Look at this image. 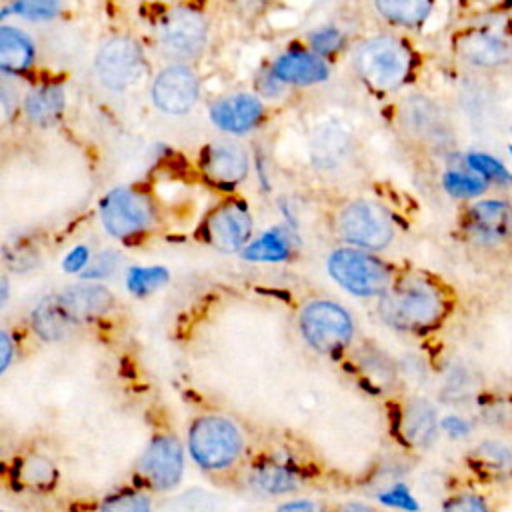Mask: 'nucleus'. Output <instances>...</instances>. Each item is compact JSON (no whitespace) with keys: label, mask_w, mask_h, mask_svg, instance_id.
Segmentation results:
<instances>
[{"label":"nucleus","mask_w":512,"mask_h":512,"mask_svg":"<svg viewBox=\"0 0 512 512\" xmlns=\"http://www.w3.org/2000/svg\"><path fill=\"white\" fill-rule=\"evenodd\" d=\"M444 310L438 290L422 280H406L384 294L380 312L384 320L402 330L432 326Z\"/></svg>","instance_id":"nucleus-1"},{"label":"nucleus","mask_w":512,"mask_h":512,"mask_svg":"<svg viewBox=\"0 0 512 512\" xmlns=\"http://www.w3.org/2000/svg\"><path fill=\"white\" fill-rule=\"evenodd\" d=\"M354 64L364 82L378 90H392L402 84L410 68L408 48L390 36H376L358 44Z\"/></svg>","instance_id":"nucleus-2"},{"label":"nucleus","mask_w":512,"mask_h":512,"mask_svg":"<svg viewBox=\"0 0 512 512\" xmlns=\"http://www.w3.org/2000/svg\"><path fill=\"white\" fill-rule=\"evenodd\" d=\"M192 458L206 470L228 468L242 452V436L238 428L220 416H206L190 428Z\"/></svg>","instance_id":"nucleus-3"},{"label":"nucleus","mask_w":512,"mask_h":512,"mask_svg":"<svg viewBox=\"0 0 512 512\" xmlns=\"http://www.w3.org/2000/svg\"><path fill=\"white\" fill-rule=\"evenodd\" d=\"M328 270L342 288L356 296H380L390 290L388 268L378 258L360 250L340 248L332 252Z\"/></svg>","instance_id":"nucleus-4"},{"label":"nucleus","mask_w":512,"mask_h":512,"mask_svg":"<svg viewBox=\"0 0 512 512\" xmlns=\"http://www.w3.org/2000/svg\"><path fill=\"white\" fill-rule=\"evenodd\" d=\"M302 334L318 352H338L352 336V320L344 308L328 300L310 302L300 318Z\"/></svg>","instance_id":"nucleus-5"},{"label":"nucleus","mask_w":512,"mask_h":512,"mask_svg":"<svg viewBox=\"0 0 512 512\" xmlns=\"http://www.w3.org/2000/svg\"><path fill=\"white\" fill-rule=\"evenodd\" d=\"M342 236L362 248L380 250L392 240V220L386 210L368 200L350 202L340 214Z\"/></svg>","instance_id":"nucleus-6"},{"label":"nucleus","mask_w":512,"mask_h":512,"mask_svg":"<svg viewBox=\"0 0 512 512\" xmlns=\"http://www.w3.org/2000/svg\"><path fill=\"white\" fill-rule=\"evenodd\" d=\"M152 206L144 194L128 188H118L102 202V222L108 234L126 238L150 224Z\"/></svg>","instance_id":"nucleus-7"},{"label":"nucleus","mask_w":512,"mask_h":512,"mask_svg":"<svg viewBox=\"0 0 512 512\" xmlns=\"http://www.w3.org/2000/svg\"><path fill=\"white\" fill-rule=\"evenodd\" d=\"M142 62L140 46L126 36H118L100 48L96 56V72L104 86L120 90L138 78Z\"/></svg>","instance_id":"nucleus-8"},{"label":"nucleus","mask_w":512,"mask_h":512,"mask_svg":"<svg viewBox=\"0 0 512 512\" xmlns=\"http://www.w3.org/2000/svg\"><path fill=\"white\" fill-rule=\"evenodd\" d=\"M158 38L170 56L192 58L206 42V22L190 8H176L164 16Z\"/></svg>","instance_id":"nucleus-9"},{"label":"nucleus","mask_w":512,"mask_h":512,"mask_svg":"<svg viewBox=\"0 0 512 512\" xmlns=\"http://www.w3.org/2000/svg\"><path fill=\"white\" fill-rule=\"evenodd\" d=\"M184 468L180 442L172 436L156 438L140 458L138 472L156 490H168L178 484Z\"/></svg>","instance_id":"nucleus-10"},{"label":"nucleus","mask_w":512,"mask_h":512,"mask_svg":"<svg viewBox=\"0 0 512 512\" xmlns=\"http://www.w3.org/2000/svg\"><path fill=\"white\" fill-rule=\"evenodd\" d=\"M156 106L168 114H186L198 100L196 74L186 66L162 70L152 86Z\"/></svg>","instance_id":"nucleus-11"},{"label":"nucleus","mask_w":512,"mask_h":512,"mask_svg":"<svg viewBox=\"0 0 512 512\" xmlns=\"http://www.w3.org/2000/svg\"><path fill=\"white\" fill-rule=\"evenodd\" d=\"M252 232V218L248 210L238 204H226L218 208L206 222V238L220 250H240Z\"/></svg>","instance_id":"nucleus-12"},{"label":"nucleus","mask_w":512,"mask_h":512,"mask_svg":"<svg viewBox=\"0 0 512 512\" xmlns=\"http://www.w3.org/2000/svg\"><path fill=\"white\" fill-rule=\"evenodd\" d=\"M210 114L214 124H218L222 130L246 132L258 122L262 104L250 94H234L216 102Z\"/></svg>","instance_id":"nucleus-13"},{"label":"nucleus","mask_w":512,"mask_h":512,"mask_svg":"<svg viewBox=\"0 0 512 512\" xmlns=\"http://www.w3.org/2000/svg\"><path fill=\"white\" fill-rule=\"evenodd\" d=\"M470 230L486 242L502 240L512 230V208L502 200H484L470 210Z\"/></svg>","instance_id":"nucleus-14"},{"label":"nucleus","mask_w":512,"mask_h":512,"mask_svg":"<svg viewBox=\"0 0 512 512\" xmlns=\"http://www.w3.org/2000/svg\"><path fill=\"white\" fill-rule=\"evenodd\" d=\"M58 302L68 320H92L112 306V294L104 286H74L58 296Z\"/></svg>","instance_id":"nucleus-15"},{"label":"nucleus","mask_w":512,"mask_h":512,"mask_svg":"<svg viewBox=\"0 0 512 512\" xmlns=\"http://www.w3.org/2000/svg\"><path fill=\"white\" fill-rule=\"evenodd\" d=\"M202 166L208 178L222 184H234L246 176L248 158L246 152L234 144H214L204 152Z\"/></svg>","instance_id":"nucleus-16"},{"label":"nucleus","mask_w":512,"mask_h":512,"mask_svg":"<svg viewBox=\"0 0 512 512\" xmlns=\"http://www.w3.org/2000/svg\"><path fill=\"white\" fill-rule=\"evenodd\" d=\"M274 76L292 84H314L328 76V66L322 58L308 52H288L280 56L272 68Z\"/></svg>","instance_id":"nucleus-17"},{"label":"nucleus","mask_w":512,"mask_h":512,"mask_svg":"<svg viewBox=\"0 0 512 512\" xmlns=\"http://www.w3.org/2000/svg\"><path fill=\"white\" fill-rule=\"evenodd\" d=\"M460 52L464 54V58H468L478 66H498L510 58L512 48L500 36H494L488 32H476V34H468L460 42Z\"/></svg>","instance_id":"nucleus-18"},{"label":"nucleus","mask_w":512,"mask_h":512,"mask_svg":"<svg viewBox=\"0 0 512 512\" xmlns=\"http://www.w3.org/2000/svg\"><path fill=\"white\" fill-rule=\"evenodd\" d=\"M404 438L418 448H426L436 436V412L426 400L408 404L402 420Z\"/></svg>","instance_id":"nucleus-19"},{"label":"nucleus","mask_w":512,"mask_h":512,"mask_svg":"<svg viewBox=\"0 0 512 512\" xmlns=\"http://www.w3.org/2000/svg\"><path fill=\"white\" fill-rule=\"evenodd\" d=\"M34 58V46L28 36L16 28H0V66L6 72H20L30 66Z\"/></svg>","instance_id":"nucleus-20"},{"label":"nucleus","mask_w":512,"mask_h":512,"mask_svg":"<svg viewBox=\"0 0 512 512\" xmlns=\"http://www.w3.org/2000/svg\"><path fill=\"white\" fill-rule=\"evenodd\" d=\"M32 322H34V328L36 332L44 338V340H56V338H62L68 328H70V320L68 316L64 314L60 302H58V296H50L46 300H42L34 314H32Z\"/></svg>","instance_id":"nucleus-21"},{"label":"nucleus","mask_w":512,"mask_h":512,"mask_svg":"<svg viewBox=\"0 0 512 512\" xmlns=\"http://www.w3.org/2000/svg\"><path fill=\"white\" fill-rule=\"evenodd\" d=\"M64 108V94L58 86H40L26 98V112L38 124H48L60 116Z\"/></svg>","instance_id":"nucleus-22"},{"label":"nucleus","mask_w":512,"mask_h":512,"mask_svg":"<svg viewBox=\"0 0 512 512\" xmlns=\"http://www.w3.org/2000/svg\"><path fill=\"white\" fill-rule=\"evenodd\" d=\"M290 254V238L282 228H274L260 236L256 242L244 248L242 256L246 260L258 262H278Z\"/></svg>","instance_id":"nucleus-23"},{"label":"nucleus","mask_w":512,"mask_h":512,"mask_svg":"<svg viewBox=\"0 0 512 512\" xmlns=\"http://www.w3.org/2000/svg\"><path fill=\"white\" fill-rule=\"evenodd\" d=\"M378 12L398 24H418L422 22L428 12L432 10L430 2H422V0H384V2H376Z\"/></svg>","instance_id":"nucleus-24"},{"label":"nucleus","mask_w":512,"mask_h":512,"mask_svg":"<svg viewBox=\"0 0 512 512\" xmlns=\"http://www.w3.org/2000/svg\"><path fill=\"white\" fill-rule=\"evenodd\" d=\"M252 486L264 494H284L296 488V476L278 464H264L254 470Z\"/></svg>","instance_id":"nucleus-25"},{"label":"nucleus","mask_w":512,"mask_h":512,"mask_svg":"<svg viewBox=\"0 0 512 512\" xmlns=\"http://www.w3.org/2000/svg\"><path fill=\"white\" fill-rule=\"evenodd\" d=\"M478 464L490 478L512 476V450L500 442H486L476 452Z\"/></svg>","instance_id":"nucleus-26"},{"label":"nucleus","mask_w":512,"mask_h":512,"mask_svg":"<svg viewBox=\"0 0 512 512\" xmlns=\"http://www.w3.org/2000/svg\"><path fill=\"white\" fill-rule=\"evenodd\" d=\"M18 476L20 480L28 486V488H36V490H44L50 488L56 480V468L54 464L44 458V456H28L20 468H18Z\"/></svg>","instance_id":"nucleus-27"},{"label":"nucleus","mask_w":512,"mask_h":512,"mask_svg":"<svg viewBox=\"0 0 512 512\" xmlns=\"http://www.w3.org/2000/svg\"><path fill=\"white\" fill-rule=\"evenodd\" d=\"M168 280V270L160 266H150V268H132L126 278V286L130 292L142 296L148 294Z\"/></svg>","instance_id":"nucleus-28"},{"label":"nucleus","mask_w":512,"mask_h":512,"mask_svg":"<svg viewBox=\"0 0 512 512\" xmlns=\"http://www.w3.org/2000/svg\"><path fill=\"white\" fill-rule=\"evenodd\" d=\"M442 512H494L490 500L478 492H456L442 504Z\"/></svg>","instance_id":"nucleus-29"},{"label":"nucleus","mask_w":512,"mask_h":512,"mask_svg":"<svg viewBox=\"0 0 512 512\" xmlns=\"http://www.w3.org/2000/svg\"><path fill=\"white\" fill-rule=\"evenodd\" d=\"M444 188L458 198H470L484 192L486 182L478 176L462 174V172H446L444 174Z\"/></svg>","instance_id":"nucleus-30"},{"label":"nucleus","mask_w":512,"mask_h":512,"mask_svg":"<svg viewBox=\"0 0 512 512\" xmlns=\"http://www.w3.org/2000/svg\"><path fill=\"white\" fill-rule=\"evenodd\" d=\"M468 166L484 176L486 180H496V182H512V174L506 170V166L496 160L494 156L488 154H470L468 156Z\"/></svg>","instance_id":"nucleus-31"},{"label":"nucleus","mask_w":512,"mask_h":512,"mask_svg":"<svg viewBox=\"0 0 512 512\" xmlns=\"http://www.w3.org/2000/svg\"><path fill=\"white\" fill-rule=\"evenodd\" d=\"M150 510H152L150 498L138 492L112 496L100 508V512H150Z\"/></svg>","instance_id":"nucleus-32"},{"label":"nucleus","mask_w":512,"mask_h":512,"mask_svg":"<svg viewBox=\"0 0 512 512\" xmlns=\"http://www.w3.org/2000/svg\"><path fill=\"white\" fill-rule=\"evenodd\" d=\"M12 10L28 20H46V18H52L60 10V4L50 2V0H24V2L14 4Z\"/></svg>","instance_id":"nucleus-33"},{"label":"nucleus","mask_w":512,"mask_h":512,"mask_svg":"<svg viewBox=\"0 0 512 512\" xmlns=\"http://www.w3.org/2000/svg\"><path fill=\"white\" fill-rule=\"evenodd\" d=\"M342 38H340V32L334 30V28H324V30H318L314 36H312V46L316 52H332L340 46Z\"/></svg>","instance_id":"nucleus-34"},{"label":"nucleus","mask_w":512,"mask_h":512,"mask_svg":"<svg viewBox=\"0 0 512 512\" xmlns=\"http://www.w3.org/2000/svg\"><path fill=\"white\" fill-rule=\"evenodd\" d=\"M88 248L86 246H76L74 250H70L62 262V268L66 272H80L86 268L88 264Z\"/></svg>","instance_id":"nucleus-35"},{"label":"nucleus","mask_w":512,"mask_h":512,"mask_svg":"<svg viewBox=\"0 0 512 512\" xmlns=\"http://www.w3.org/2000/svg\"><path fill=\"white\" fill-rule=\"evenodd\" d=\"M118 264V256L116 254H102L98 256L96 264L90 266L86 272H84V278H96V276H106L110 274Z\"/></svg>","instance_id":"nucleus-36"},{"label":"nucleus","mask_w":512,"mask_h":512,"mask_svg":"<svg viewBox=\"0 0 512 512\" xmlns=\"http://www.w3.org/2000/svg\"><path fill=\"white\" fill-rule=\"evenodd\" d=\"M276 512H322V508L310 500H296V502L282 504Z\"/></svg>","instance_id":"nucleus-37"},{"label":"nucleus","mask_w":512,"mask_h":512,"mask_svg":"<svg viewBox=\"0 0 512 512\" xmlns=\"http://www.w3.org/2000/svg\"><path fill=\"white\" fill-rule=\"evenodd\" d=\"M0 346H2V360H0V370L4 372L6 368H8V364H10V356H12V344H10V340H8V334L6 332H2L0 334Z\"/></svg>","instance_id":"nucleus-38"},{"label":"nucleus","mask_w":512,"mask_h":512,"mask_svg":"<svg viewBox=\"0 0 512 512\" xmlns=\"http://www.w3.org/2000/svg\"><path fill=\"white\" fill-rule=\"evenodd\" d=\"M336 512H378V510L368 504H362V502H346Z\"/></svg>","instance_id":"nucleus-39"},{"label":"nucleus","mask_w":512,"mask_h":512,"mask_svg":"<svg viewBox=\"0 0 512 512\" xmlns=\"http://www.w3.org/2000/svg\"><path fill=\"white\" fill-rule=\"evenodd\" d=\"M510 152H512V146H510Z\"/></svg>","instance_id":"nucleus-40"}]
</instances>
